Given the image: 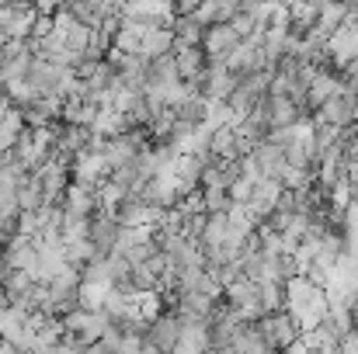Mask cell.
I'll use <instances>...</instances> for the list:
<instances>
[{
	"label": "cell",
	"mask_w": 358,
	"mask_h": 354,
	"mask_svg": "<svg viewBox=\"0 0 358 354\" xmlns=\"http://www.w3.org/2000/svg\"><path fill=\"white\" fill-rule=\"evenodd\" d=\"M174 66L181 84H199L209 70V59L199 45H174Z\"/></svg>",
	"instance_id": "cell-9"
},
{
	"label": "cell",
	"mask_w": 358,
	"mask_h": 354,
	"mask_svg": "<svg viewBox=\"0 0 358 354\" xmlns=\"http://www.w3.org/2000/svg\"><path fill=\"white\" fill-rule=\"evenodd\" d=\"M174 45H178V38H174L171 28H150L139 38V56L143 59H160V56H171Z\"/></svg>",
	"instance_id": "cell-10"
},
{
	"label": "cell",
	"mask_w": 358,
	"mask_h": 354,
	"mask_svg": "<svg viewBox=\"0 0 358 354\" xmlns=\"http://www.w3.org/2000/svg\"><path fill=\"white\" fill-rule=\"evenodd\" d=\"M3 274H7V267H3V250H0V281H3Z\"/></svg>",
	"instance_id": "cell-19"
},
{
	"label": "cell",
	"mask_w": 358,
	"mask_h": 354,
	"mask_svg": "<svg viewBox=\"0 0 358 354\" xmlns=\"http://www.w3.org/2000/svg\"><path fill=\"white\" fill-rule=\"evenodd\" d=\"M202 209H206V216H227L230 209H234V202H230V195L227 191H202Z\"/></svg>",
	"instance_id": "cell-14"
},
{
	"label": "cell",
	"mask_w": 358,
	"mask_h": 354,
	"mask_svg": "<svg viewBox=\"0 0 358 354\" xmlns=\"http://www.w3.org/2000/svg\"><path fill=\"white\" fill-rule=\"evenodd\" d=\"M14 139H17V135H10V132H7V128H0V156H3V153H10V149H14Z\"/></svg>",
	"instance_id": "cell-16"
},
{
	"label": "cell",
	"mask_w": 358,
	"mask_h": 354,
	"mask_svg": "<svg viewBox=\"0 0 358 354\" xmlns=\"http://www.w3.org/2000/svg\"><path fill=\"white\" fill-rule=\"evenodd\" d=\"M77 292H80V271H77V267H70V264H66L59 274H52V278H49V299H52L56 316H66V313L80 309Z\"/></svg>",
	"instance_id": "cell-1"
},
{
	"label": "cell",
	"mask_w": 358,
	"mask_h": 354,
	"mask_svg": "<svg viewBox=\"0 0 358 354\" xmlns=\"http://www.w3.org/2000/svg\"><path fill=\"white\" fill-rule=\"evenodd\" d=\"M178 341H181V316H178L174 309H167V313H160L153 323H146L143 344H150L153 351L171 354L178 348Z\"/></svg>",
	"instance_id": "cell-2"
},
{
	"label": "cell",
	"mask_w": 358,
	"mask_h": 354,
	"mask_svg": "<svg viewBox=\"0 0 358 354\" xmlns=\"http://www.w3.org/2000/svg\"><path fill=\"white\" fill-rule=\"evenodd\" d=\"M237 45H240V38H237V31H234L230 24H213V28H206L199 49L206 52L209 63H227V56H230Z\"/></svg>",
	"instance_id": "cell-6"
},
{
	"label": "cell",
	"mask_w": 358,
	"mask_h": 354,
	"mask_svg": "<svg viewBox=\"0 0 358 354\" xmlns=\"http://www.w3.org/2000/svg\"><path fill=\"white\" fill-rule=\"evenodd\" d=\"M108 292H112V285H105V281H80V292H77L80 309H87V313H101Z\"/></svg>",
	"instance_id": "cell-12"
},
{
	"label": "cell",
	"mask_w": 358,
	"mask_h": 354,
	"mask_svg": "<svg viewBox=\"0 0 358 354\" xmlns=\"http://www.w3.org/2000/svg\"><path fill=\"white\" fill-rule=\"evenodd\" d=\"M338 354H358V330H352L348 337H341V344H338Z\"/></svg>",
	"instance_id": "cell-15"
},
{
	"label": "cell",
	"mask_w": 358,
	"mask_h": 354,
	"mask_svg": "<svg viewBox=\"0 0 358 354\" xmlns=\"http://www.w3.org/2000/svg\"><path fill=\"white\" fill-rule=\"evenodd\" d=\"M35 17H38V14H35V3H0V31H3L10 42L28 38Z\"/></svg>",
	"instance_id": "cell-4"
},
{
	"label": "cell",
	"mask_w": 358,
	"mask_h": 354,
	"mask_svg": "<svg viewBox=\"0 0 358 354\" xmlns=\"http://www.w3.org/2000/svg\"><path fill=\"white\" fill-rule=\"evenodd\" d=\"M257 327H261L264 341H268L275 351H285L289 344L299 341V327H296V320H292L289 313H268V316L257 320Z\"/></svg>",
	"instance_id": "cell-3"
},
{
	"label": "cell",
	"mask_w": 358,
	"mask_h": 354,
	"mask_svg": "<svg viewBox=\"0 0 358 354\" xmlns=\"http://www.w3.org/2000/svg\"><path fill=\"white\" fill-rule=\"evenodd\" d=\"M7 112H10V101L0 94V121H3V115H7Z\"/></svg>",
	"instance_id": "cell-18"
},
{
	"label": "cell",
	"mask_w": 358,
	"mask_h": 354,
	"mask_svg": "<svg viewBox=\"0 0 358 354\" xmlns=\"http://www.w3.org/2000/svg\"><path fill=\"white\" fill-rule=\"evenodd\" d=\"M3 250V267L7 271H24L28 278L35 274V267H38V250H35V239H28V236H14L7 246H0Z\"/></svg>",
	"instance_id": "cell-7"
},
{
	"label": "cell",
	"mask_w": 358,
	"mask_h": 354,
	"mask_svg": "<svg viewBox=\"0 0 358 354\" xmlns=\"http://www.w3.org/2000/svg\"><path fill=\"white\" fill-rule=\"evenodd\" d=\"M17 209L21 212H42L45 209V191H42L38 174H24L21 177V184H17Z\"/></svg>",
	"instance_id": "cell-11"
},
{
	"label": "cell",
	"mask_w": 358,
	"mask_h": 354,
	"mask_svg": "<svg viewBox=\"0 0 358 354\" xmlns=\"http://www.w3.org/2000/svg\"><path fill=\"white\" fill-rule=\"evenodd\" d=\"M278 354H310V351H306V348H303V344H299V341H296V344H289V348H285V351H278Z\"/></svg>",
	"instance_id": "cell-17"
},
{
	"label": "cell",
	"mask_w": 358,
	"mask_h": 354,
	"mask_svg": "<svg viewBox=\"0 0 358 354\" xmlns=\"http://www.w3.org/2000/svg\"><path fill=\"white\" fill-rule=\"evenodd\" d=\"M257 299H261L264 316H268V313H285V288H282L278 281H264V285H257Z\"/></svg>",
	"instance_id": "cell-13"
},
{
	"label": "cell",
	"mask_w": 358,
	"mask_h": 354,
	"mask_svg": "<svg viewBox=\"0 0 358 354\" xmlns=\"http://www.w3.org/2000/svg\"><path fill=\"white\" fill-rule=\"evenodd\" d=\"M250 163L257 167V177H264V181H282V174H285V149L282 146H275V142H257V146H250Z\"/></svg>",
	"instance_id": "cell-5"
},
{
	"label": "cell",
	"mask_w": 358,
	"mask_h": 354,
	"mask_svg": "<svg viewBox=\"0 0 358 354\" xmlns=\"http://www.w3.org/2000/svg\"><path fill=\"white\" fill-rule=\"evenodd\" d=\"M119 236H122V226L108 216V212H98V216L87 219V243H91L98 253L108 257V253L119 246Z\"/></svg>",
	"instance_id": "cell-8"
}]
</instances>
